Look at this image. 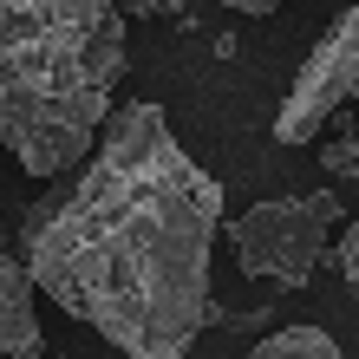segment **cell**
<instances>
[{"label":"cell","instance_id":"obj_6","mask_svg":"<svg viewBox=\"0 0 359 359\" xmlns=\"http://www.w3.org/2000/svg\"><path fill=\"white\" fill-rule=\"evenodd\" d=\"M248 359H346V353L333 346V333H320V327H281V333H268V340H255Z\"/></svg>","mask_w":359,"mask_h":359},{"label":"cell","instance_id":"obj_8","mask_svg":"<svg viewBox=\"0 0 359 359\" xmlns=\"http://www.w3.org/2000/svg\"><path fill=\"white\" fill-rule=\"evenodd\" d=\"M327 255H333V268L346 274V281H359V229H333V242H327Z\"/></svg>","mask_w":359,"mask_h":359},{"label":"cell","instance_id":"obj_3","mask_svg":"<svg viewBox=\"0 0 359 359\" xmlns=\"http://www.w3.org/2000/svg\"><path fill=\"white\" fill-rule=\"evenodd\" d=\"M340 222H346L340 196L333 189H313V196H268L255 209H242L236 222H222V236H229V248H236V262L248 274L301 287L327 262V242H333Z\"/></svg>","mask_w":359,"mask_h":359},{"label":"cell","instance_id":"obj_9","mask_svg":"<svg viewBox=\"0 0 359 359\" xmlns=\"http://www.w3.org/2000/svg\"><path fill=\"white\" fill-rule=\"evenodd\" d=\"M118 13H137V20H157V13H183L189 0H111Z\"/></svg>","mask_w":359,"mask_h":359},{"label":"cell","instance_id":"obj_2","mask_svg":"<svg viewBox=\"0 0 359 359\" xmlns=\"http://www.w3.org/2000/svg\"><path fill=\"white\" fill-rule=\"evenodd\" d=\"M124 79L111 0H0V151L27 177L86 163Z\"/></svg>","mask_w":359,"mask_h":359},{"label":"cell","instance_id":"obj_11","mask_svg":"<svg viewBox=\"0 0 359 359\" xmlns=\"http://www.w3.org/2000/svg\"><path fill=\"white\" fill-rule=\"evenodd\" d=\"M59 359H66V353H59Z\"/></svg>","mask_w":359,"mask_h":359},{"label":"cell","instance_id":"obj_5","mask_svg":"<svg viewBox=\"0 0 359 359\" xmlns=\"http://www.w3.org/2000/svg\"><path fill=\"white\" fill-rule=\"evenodd\" d=\"M46 333L33 313V281L13 255H0V359H39Z\"/></svg>","mask_w":359,"mask_h":359},{"label":"cell","instance_id":"obj_12","mask_svg":"<svg viewBox=\"0 0 359 359\" xmlns=\"http://www.w3.org/2000/svg\"><path fill=\"white\" fill-rule=\"evenodd\" d=\"M0 157H7V151H0Z\"/></svg>","mask_w":359,"mask_h":359},{"label":"cell","instance_id":"obj_4","mask_svg":"<svg viewBox=\"0 0 359 359\" xmlns=\"http://www.w3.org/2000/svg\"><path fill=\"white\" fill-rule=\"evenodd\" d=\"M353 92H359V13L340 7L333 27L320 33V46L307 53L301 79H294L281 118H274V137L281 144H313L327 131V118H340L353 104Z\"/></svg>","mask_w":359,"mask_h":359},{"label":"cell","instance_id":"obj_1","mask_svg":"<svg viewBox=\"0 0 359 359\" xmlns=\"http://www.w3.org/2000/svg\"><path fill=\"white\" fill-rule=\"evenodd\" d=\"M98 157L59 196L27 209V281L104 333L124 359H183L209 307L222 183L170 137L157 104L98 124Z\"/></svg>","mask_w":359,"mask_h":359},{"label":"cell","instance_id":"obj_10","mask_svg":"<svg viewBox=\"0 0 359 359\" xmlns=\"http://www.w3.org/2000/svg\"><path fill=\"white\" fill-rule=\"evenodd\" d=\"M222 7H236V13H255V20H262V13L281 7V0H222Z\"/></svg>","mask_w":359,"mask_h":359},{"label":"cell","instance_id":"obj_7","mask_svg":"<svg viewBox=\"0 0 359 359\" xmlns=\"http://www.w3.org/2000/svg\"><path fill=\"white\" fill-rule=\"evenodd\" d=\"M320 163H327V177H333V183H346V177L359 170V137H353V131H346V137H333Z\"/></svg>","mask_w":359,"mask_h":359}]
</instances>
